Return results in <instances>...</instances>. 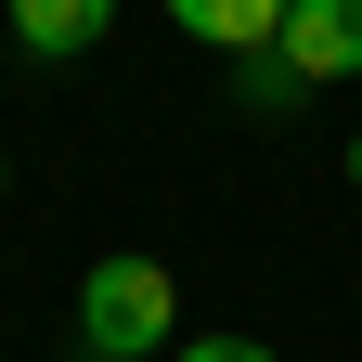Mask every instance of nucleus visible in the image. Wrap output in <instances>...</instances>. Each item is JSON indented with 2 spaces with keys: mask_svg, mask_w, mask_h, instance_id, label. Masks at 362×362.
<instances>
[{
  "mask_svg": "<svg viewBox=\"0 0 362 362\" xmlns=\"http://www.w3.org/2000/svg\"><path fill=\"white\" fill-rule=\"evenodd\" d=\"M349 181H362V129H349Z\"/></svg>",
  "mask_w": 362,
  "mask_h": 362,
  "instance_id": "7",
  "label": "nucleus"
},
{
  "mask_svg": "<svg viewBox=\"0 0 362 362\" xmlns=\"http://www.w3.org/2000/svg\"><path fill=\"white\" fill-rule=\"evenodd\" d=\"M78 362H90V349H78Z\"/></svg>",
  "mask_w": 362,
  "mask_h": 362,
  "instance_id": "9",
  "label": "nucleus"
},
{
  "mask_svg": "<svg viewBox=\"0 0 362 362\" xmlns=\"http://www.w3.org/2000/svg\"><path fill=\"white\" fill-rule=\"evenodd\" d=\"M285 90H298L285 52H233V104H246V117H285Z\"/></svg>",
  "mask_w": 362,
  "mask_h": 362,
  "instance_id": "5",
  "label": "nucleus"
},
{
  "mask_svg": "<svg viewBox=\"0 0 362 362\" xmlns=\"http://www.w3.org/2000/svg\"><path fill=\"white\" fill-rule=\"evenodd\" d=\"M104 26H117V0H13V52H39V65H78Z\"/></svg>",
  "mask_w": 362,
  "mask_h": 362,
  "instance_id": "3",
  "label": "nucleus"
},
{
  "mask_svg": "<svg viewBox=\"0 0 362 362\" xmlns=\"http://www.w3.org/2000/svg\"><path fill=\"white\" fill-rule=\"evenodd\" d=\"M181 39H207V52H272L285 39V0H168Z\"/></svg>",
  "mask_w": 362,
  "mask_h": 362,
  "instance_id": "4",
  "label": "nucleus"
},
{
  "mask_svg": "<svg viewBox=\"0 0 362 362\" xmlns=\"http://www.w3.org/2000/svg\"><path fill=\"white\" fill-rule=\"evenodd\" d=\"M272 52L298 65V90L362 78V0H285V39H272Z\"/></svg>",
  "mask_w": 362,
  "mask_h": 362,
  "instance_id": "2",
  "label": "nucleus"
},
{
  "mask_svg": "<svg viewBox=\"0 0 362 362\" xmlns=\"http://www.w3.org/2000/svg\"><path fill=\"white\" fill-rule=\"evenodd\" d=\"M0 181H13V156H0Z\"/></svg>",
  "mask_w": 362,
  "mask_h": 362,
  "instance_id": "8",
  "label": "nucleus"
},
{
  "mask_svg": "<svg viewBox=\"0 0 362 362\" xmlns=\"http://www.w3.org/2000/svg\"><path fill=\"white\" fill-rule=\"evenodd\" d=\"M181 362H285V349H259V337H181Z\"/></svg>",
  "mask_w": 362,
  "mask_h": 362,
  "instance_id": "6",
  "label": "nucleus"
},
{
  "mask_svg": "<svg viewBox=\"0 0 362 362\" xmlns=\"http://www.w3.org/2000/svg\"><path fill=\"white\" fill-rule=\"evenodd\" d=\"M78 349H90V362H156V349H181V285H168V259H143V246L90 259V272H78Z\"/></svg>",
  "mask_w": 362,
  "mask_h": 362,
  "instance_id": "1",
  "label": "nucleus"
}]
</instances>
